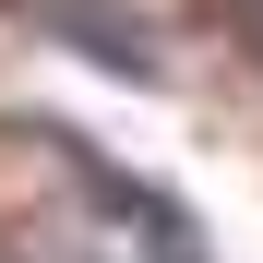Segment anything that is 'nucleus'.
Masks as SVG:
<instances>
[{"label": "nucleus", "instance_id": "nucleus-1", "mask_svg": "<svg viewBox=\"0 0 263 263\" xmlns=\"http://www.w3.org/2000/svg\"><path fill=\"white\" fill-rule=\"evenodd\" d=\"M72 167H84V192H96V203H120V215H132V251H144V263H203V239H192V215L167 203V192H144V180H120V167H108V156H84V144H72Z\"/></svg>", "mask_w": 263, "mask_h": 263}, {"label": "nucleus", "instance_id": "nucleus-2", "mask_svg": "<svg viewBox=\"0 0 263 263\" xmlns=\"http://www.w3.org/2000/svg\"><path fill=\"white\" fill-rule=\"evenodd\" d=\"M48 24L72 36L84 60H108V72H132V84H156V48L132 36V12H108V0H48Z\"/></svg>", "mask_w": 263, "mask_h": 263}]
</instances>
